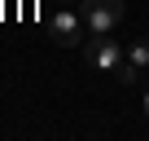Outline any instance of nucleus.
I'll return each mask as SVG.
<instances>
[{"label":"nucleus","instance_id":"nucleus-1","mask_svg":"<svg viewBox=\"0 0 149 141\" xmlns=\"http://www.w3.org/2000/svg\"><path fill=\"white\" fill-rule=\"evenodd\" d=\"M79 18L92 35H110L123 18H127V5L123 0H79Z\"/></svg>","mask_w":149,"mask_h":141},{"label":"nucleus","instance_id":"nucleus-2","mask_svg":"<svg viewBox=\"0 0 149 141\" xmlns=\"http://www.w3.org/2000/svg\"><path fill=\"white\" fill-rule=\"evenodd\" d=\"M79 49H84V62H88L92 70H114V66L127 57V49H123L118 40H110V35H92V40H84Z\"/></svg>","mask_w":149,"mask_h":141},{"label":"nucleus","instance_id":"nucleus-3","mask_svg":"<svg viewBox=\"0 0 149 141\" xmlns=\"http://www.w3.org/2000/svg\"><path fill=\"white\" fill-rule=\"evenodd\" d=\"M48 31H53V40H57L61 49H79V44H84V35H88V27H84L79 9H57V13L48 18Z\"/></svg>","mask_w":149,"mask_h":141},{"label":"nucleus","instance_id":"nucleus-4","mask_svg":"<svg viewBox=\"0 0 149 141\" xmlns=\"http://www.w3.org/2000/svg\"><path fill=\"white\" fill-rule=\"evenodd\" d=\"M110 75H114V80H118L123 88H136V84H140V66H136L132 57H123V62H118V66L110 70Z\"/></svg>","mask_w":149,"mask_h":141},{"label":"nucleus","instance_id":"nucleus-5","mask_svg":"<svg viewBox=\"0 0 149 141\" xmlns=\"http://www.w3.org/2000/svg\"><path fill=\"white\" fill-rule=\"evenodd\" d=\"M127 57H132L140 70H149V40H132V44H127Z\"/></svg>","mask_w":149,"mask_h":141},{"label":"nucleus","instance_id":"nucleus-6","mask_svg":"<svg viewBox=\"0 0 149 141\" xmlns=\"http://www.w3.org/2000/svg\"><path fill=\"white\" fill-rule=\"evenodd\" d=\"M145 119H149V88H145Z\"/></svg>","mask_w":149,"mask_h":141},{"label":"nucleus","instance_id":"nucleus-7","mask_svg":"<svg viewBox=\"0 0 149 141\" xmlns=\"http://www.w3.org/2000/svg\"><path fill=\"white\" fill-rule=\"evenodd\" d=\"M57 5H79V0H57Z\"/></svg>","mask_w":149,"mask_h":141}]
</instances>
